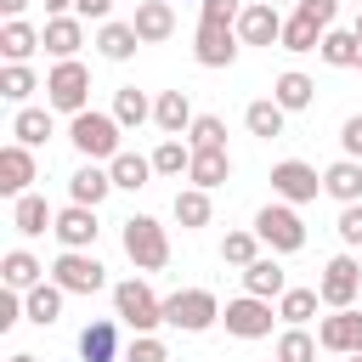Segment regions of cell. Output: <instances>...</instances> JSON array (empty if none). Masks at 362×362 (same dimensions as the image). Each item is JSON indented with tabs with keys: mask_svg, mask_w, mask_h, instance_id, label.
Segmentation results:
<instances>
[{
	"mask_svg": "<svg viewBox=\"0 0 362 362\" xmlns=\"http://www.w3.org/2000/svg\"><path fill=\"white\" fill-rule=\"evenodd\" d=\"M153 170H158V175H187V170H192V147H187L181 136H164V141L153 147Z\"/></svg>",
	"mask_w": 362,
	"mask_h": 362,
	"instance_id": "8d00e7d4",
	"label": "cell"
},
{
	"mask_svg": "<svg viewBox=\"0 0 362 362\" xmlns=\"http://www.w3.org/2000/svg\"><path fill=\"white\" fill-rule=\"evenodd\" d=\"M339 147H345V158L362 164V113H351V119L339 124Z\"/></svg>",
	"mask_w": 362,
	"mask_h": 362,
	"instance_id": "7dc6e473",
	"label": "cell"
},
{
	"mask_svg": "<svg viewBox=\"0 0 362 362\" xmlns=\"http://www.w3.org/2000/svg\"><path fill=\"white\" fill-rule=\"evenodd\" d=\"M351 34H356V40H362V6H356V23H351Z\"/></svg>",
	"mask_w": 362,
	"mask_h": 362,
	"instance_id": "f5cc1de1",
	"label": "cell"
},
{
	"mask_svg": "<svg viewBox=\"0 0 362 362\" xmlns=\"http://www.w3.org/2000/svg\"><path fill=\"white\" fill-rule=\"evenodd\" d=\"M40 45H45L57 62H74V57H79V45H85V17H45Z\"/></svg>",
	"mask_w": 362,
	"mask_h": 362,
	"instance_id": "9a60e30c",
	"label": "cell"
},
{
	"mask_svg": "<svg viewBox=\"0 0 362 362\" xmlns=\"http://www.w3.org/2000/svg\"><path fill=\"white\" fill-rule=\"evenodd\" d=\"M221 260H226V266H255V260H260V238H255V226H249V232H226Z\"/></svg>",
	"mask_w": 362,
	"mask_h": 362,
	"instance_id": "f35d334b",
	"label": "cell"
},
{
	"mask_svg": "<svg viewBox=\"0 0 362 362\" xmlns=\"http://www.w3.org/2000/svg\"><path fill=\"white\" fill-rule=\"evenodd\" d=\"M17 322H23V294H11V288H6V294H0V334H6V328H17Z\"/></svg>",
	"mask_w": 362,
	"mask_h": 362,
	"instance_id": "c3c4849f",
	"label": "cell"
},
{
	"mask_svg": "<svg viewBox=\"0 0 362 362\" xmlns=\"http://www.w3.org/2000/svg\"><path fill=\"white\" fill-rule=\"evenodd\" d=\"M51 283H57L62 294H96V288H107V266H102L90 249H62V255L51 260Z\"/></svg>",
	"mask_w": 362,
	"mask_h": 362,
	"instance_id": "8992f818",
	"label": "cell"
},
{
	"mask_svg": "<svg viewBox=\"0 0 362 362\" xmlns=\"http://www.w3.org/2000/svg\"><path fill=\"white\" fill-rule=\"evenodd\" d=\"M124 255L136 272H164L170 266V232L153 215H130L124 221Z\"/></svg>",
	"mask_w": 362,
	"mask_h": 362,
	"instance_id": "3957f363",
	"label": "cell"
},
{
	"mask_svg": "<svg viewBox=\"0 0 362 362\" xmlns=\"http://www.w3.org/2000/svg\"><path fill=\"white\" fill-rule=\"evenodd\" d=\"M113 317H119L130 334H153V328L164 322V300H158L141 277H124V283H113Z\"/></svg>",
	"mask_w": 362,
	"mask_h": 362,
	"instance_id": "7a4b0ae2",
	"label": "cell"
},
{
	"mask_svg": "<svg viewBox=\"0 0 362 362\" xmlns=\"http://www.w3.org/2000/svg\"><path fill=\"white\" fill-rule=\"evenodd\" d=\"M107 175H113L119 192H136V187H147V175H158V170H153V158H141V153H119V158L107 164Z\"/></svg>",
	"mask_w": 362,
	"mask_h": 362,
	"instance_id": "1f68e13d",
	"label": "cell"
},
{
	"mask_svg": "<svg viewBox=\"0 0 362 362\" xmlns=\"http://www.w3.org/2000/svg\"><path fill=\"white\" fill-rule=\"evenodd\" d=\"M40 175V164H34V147H23V141H11V147H0V192L17 204L23 192H28V181Z\"/></svg>",
	"mask_w": 362,
	"mask_h": 362,
	"instance_id": "4fadbf2b",
	"label": "cell"
},
{
	"mask_svg": "<svg viewBox=\"0 0 362 362\" xmlns=\"http://www.w3.org/2000/svg\"><path fill=\"white\" fill-rule=\"evenodd\" d=\"M317 305H322V294H317V288H288V294L277 300V317H283L288 328H305V322L317 317Z\"/></svg>",
	"mask_w": 362,
	"mask_h": 362,
	"instance_id": "d6a6232c",
	"label": "cell"
},
{
	"mask_svg": "<svg viewBox=\"0 0 362 362\" xmlns=\"http://www.w3.org/2000/svg\"><path fill=\"white\" fill-rule=\"evenodd\" d=\"M79 356L85 362H119V317H96L79 334Z\"/></svg>",
	"mask_w": 362,
	"mask_h": 362,
	"instance_id": "d6986e66",
	"label": "cell"
},
{
	"mask_svg": "<svg viewBox=\"0 0 362 362\" xmlns=\"http://www.w3.org/2000/svg\"><path fill=\"white\" fill-rule=\"evenodd\" d=\"M294 17H305L311 28H334V17H339V0H294Z\"/></svg>",
	"mask_w": 362,
	"mask_h": 362,
	"instance_id": "7bdbcfd3",
	"label": "cell"
},
{
	"mask_svg": "<svg viewBox=\"0 0 362 362\" xmlns=\"http://www.w3.org/2000/svg\"><path fill=\"white\" fill-rule=\"evenodd\" d=\"M11 362H40V356H28V351H17V356H11Z\"/></svg>",
	"mask_w": 362,
	"mask_h": 362,
	"instance_id": "db71d44e",
	"label": "cell"
},
{
	"mask_svg": "<svg viewBox=\"0 0 362 362\" xmlns=\"http://www.w3.org/2000/svg\"><path fill=\"white\" fill-rule=\"evenodd\" d=\"M130 28L141 34V45H158V40H170V34H175V6H170V0H136Z\"/></svg>",
	"mask_w": 362,
	"mask_h": 362,
	"instance_id": "e0dca14e",
	"label": "cell"
},
{
	"mask_svg": "<svg viewBox=\"0 0 362 362\" xmlns=\"http://www.w3.org/2000/svg\"><path fill=\"white\" fill-rule=\"evenodd\" d=\"M192 102H187V90H158V102H153V124L164 130V136H181V130H192Z\"/></svg>",
	"mask_w": 362,
	"mask_h": 362,
	"instance_id": "7402d4cb",
	"label": "cell"
},
{
	"mask_svg": "<svg viewBox=\"0 0 362 362\" xmlns=\"http://www.w3.org/2000/svg\"><path fill=\"white\" fill-rule=\"evenodd\" d=\"M317 294H322L328 311H351V300L362 294V266H356L351 255H334V260L322 266V277H317Z\"/></svg>",
	"mask_w": 362,
	"mask_h": 362,
	"instance_id": "ba28073f",
	"label": "cell"
},
{
	"mask_svg": "<svg viewBox=\"0 0 362 362\" xmlns=\"http://www.w3.org/2000/svg\"><path fill=\"white\" fill-rule=\"evenodd\" d=\"M255 238H260L272 255H294V249H305V221H300L294 204H266V209L255 215Z\"/></svg>",
	"mask_w": 362,
	"mask_h": 362,
	"instance_id": "5b68a950",
	"label": "cell"
},
{
	"mask_svg": "<svg viewBox=\"0 0 362 362\" xmlns=\"http://www.w3.org/2000/svg\"><path fill=\"white\" fill-rule=\"evenodd\" d=\"M107 192H113V175H107L102 164H79V170L68 175V198H74V204H85V209H96Z\"/></svg>",
	"mask_w": 362,
	"mask_h": 362,
	"instance_id": "cb8c5ba5",
	"label": "cell"
},
{
	"mask_svg": "<svg viewBox=\"0 0 362 362\" xmlns=\"http://www.w3.org/2000/svg\"><path fill=\"white\" fill-rule=\"evenodd\" d=\"M272 300H255V294H238V300H226V311H221V322H226V334H238V339H266L272 334Z\"/></svg>",
	"mask_w": 362,
	"mask_h": 362,
	"instance_id": "30bf717a",
	"label": "cell"
},
{
	"mask_svg": "<svg viewBox=\"0 0 362 362\" xmlns=\"http://www.w3.org/2000/svg\"><path fill=\"white\" fill-rule=\"evenodd\" d=\"M243 294H255V300H283L288 294V272L277 266V255H260L255 266H243Z\"/></svg>",
	"mask_w": 362,
	"mask_h": 362,
	"instance_id": "ac0fdd59",
	"label": "cell"
},
{
	"mask_svg": "<svg viewBox=\"0 0 362 362\" xmlns=\"http://www.w3.org/2000/svg\"><path fill=\"white\" fill-rule=\"evenodd\" d=\"M238 28H226V23H198V34H192V57H198V68H232L238 62Z\"/></svg>",
	"mask_w": 362,
	"mask_h": 362,
	"instance_id": "8fae6325",
	"label": "cell"
},
{
	"mask_svg": "<svg viewBox=\"0 0 362 362\" xmlns=\"http://www.w3.org/2000/svg\"><path fill=\"white\" fill-rule=\"evenodd\" d=\"M283 119H288V113H283L272 96H260V102L243 107V124H249V136H260V141H277V136H283Z\"/></svg>",
	"mask_w": 362,
	"mask_h": 362,
	"instance_id": "f546056e",
	"label": "cell"
},
{
	"mask_svg": "<svg viewBox=\"0 0 362 362\" xmlns=\"http://www.w3.org/2000/svg\"><path fill=\"white\" fill-rule=\"evenodd\" d=\"M0 11H6V23H17V17L28 11V0H0Z\"/></svg>",
	"mask_w": 362,
	"mask_h": 362,
	"instance_id": "f907efd6",
	"label": "cell"
},
{
	"mask_svg": "<svg viewBox=\"0 0 362 362\" xmlns=\"http://www.w3.org/2000/svg\"><path fill=\"white\" fill-rule=\"evenodd\" d=\"M277 362H317V339L305 328H283L277 334Z\"/></svg>",
	"mask_w": 362,
	"mask_h": 362,
	"instance_id": "ab89813d",
	"label": "cell"
},
{
	"mask_svg": "<svg viewBox=\"0 0 362 362\" xmlns=\"http://www.w3.org/2000/svg\"><path fill=\"white\" fill-rule=\"evenodd\" d=\"M351 6H362V0H351Z\"/></svg>",
	"mask_w": 362,
	"mask_h": 362,
	"instance_id": "6f0895ef",
	"label": "cell"
},
{
	"mask_svg": "<svg viewBox=\"0 0 362 362\" xmlns=\"http://www.w3.org/2000/svg\"><path fill=\"white\" fill-rule=\"evenodd\" d=\"M187 147H192V153H198V147H226V119L198 113V119H192V130H187Z\"/></svg>",
	"mask_w": 362,
	"mask_h": 362,
	"instance_id": "b9f144b4",
	"label": "cell"
},
{
	"mask_svg": "<svg viewBox=\"0 0 362 362\" xmlns=\"http://www.w3.org/2000/svg\"><path fill=\"white\" fill-rule=\"evenodd\" d=\"M311 96H317V79H311V74H300V68H288V74H277V79H272V102H277L283 113L311 107Z\"/></svg>",
	"mask_w": 362,
	"mask_h": 362,
	"instance_id": "44dd1931",
	"label": "cell"
},
{
	"mask_svg": "<svg viewBox=\"0 0 362 362\" xmlns=\"http://www.w3.org/2000/svg\"><path fill=\"white\" fill-rule=\"evenodd\" d=\"M339 243L345 249H362V204H345L339 209Z\"/></svg>",
	"mask_w": 362,
	"mask_h": 362,
	"instance_id": "bcb514c9",
	"label": "cell"
},
{
	"mask_svg": "<svg viewBox=\"0 0 362 362\" xmlns=\"http://www.w3.org/2000/svg\"><path fill=\"white\" fill-rule=\"evenodd\" d=\"M85 102H90V68L74 57V62H57L51 74H45V107H57V113H85Z\"/></svg>",
	"mask_w": 362,
	"mask_h": 362,
	"instance_id": "277c9868",
	"label": "cell"
},
{
	"mask_svg": "<svg viewBox=\"0 0 362 362\" xmlns=\"http://www.w3.org/2000/svg\"><path fill=\"white\" fill-rule=\"evenodd\" d=\"M68 6H79V0H45V17H68Z\"/></svg>",
	"mask_w": 362,
	"mask_h": 362,
	"instance_id": "816d5d0a",
	"label": "cell"
},
{
	"mask_svg": "<svg viewBox=\"0 0 362 362\" xmlns=\"http://www.w3.org/2000/svg\"><path fill=\"white\" fill-rule=\"evenodd\" d=\"M317 345L334 356H362V311H334L317 322Z\"/></svg>",
	"mask_w": 362,
	"mask_h": 362,
	"instance_id": "7c38bea8",
	"label": "cell"
},
{
	"mask_svg": "<svg viewBox=\"0 0 362 362\" xmlns=\"http://www.w3.org/2000/svg\"><path fill=\"white\" fill-rule=\"evenodd\" d=\"M51 232H57V243H62V249H90L102 226H96V209L68 204V209H57V226H51Z\"/></svg>",
	"mask_w": 362,
	"mask_h": 362,
	"instance_id": "2e32d148",
	"label": "cell"
},
{
	"mask_svg": "<svg viewBox=\"0 0 362 362\" xmlns=\"http://www.w3.org/2000/svg\"><path fill=\"white\" fill-rule=\"evenodd\" d=\"M34 90H40V79H34V68H28V62H6V68H0V96H6V102H17V107H23Z\"/></svg>",
	"mask_w": 362,
	"mask_h": 362,
	"instance_id": "836d02e7",
	"label": "cell"
},
{
	"mask_svg": "<svg viewBox=\"0 0 362 362\" xmlns=\"http://www.w3.org/2000/svg\"><path fill=\"white\" fill-rule=\"evenodd\" d=\"M226 175H232V153H226V147H198V153H192V170H187V181H192V187L215 192Z\"/></svg>",
	"mask_w": 362,
	"mask_h": 362,
	"instance_id": "603a6c76",
	"label": "cell"
},
{
	"mask_svg": "<svg viewBox=\"0 0 362 362\" xmlns=\"http://www.w3.org/2000/svg\"><path fill=\"white\" fill-rule=\"evenodd\" d=\"M351 362H362V356H351Z\"/></svg>",
	"mask_w": 362,
	"mask_h": 362,
	"instance_id": "680465c9",
	"label": "cell"
},
{
	"mask_svg": "<svg viewBox=\"0 0 362 362\" xmlns=\"http://www.w3.org/2000/svg\"><path fill=\"white\" fill-rule=\"evenodd\" d=\"M175 221L192 232V226H209V192L204 187H181L175 192Z\"/></svg>",
	"mask_w": 362,
	"mask_h": 362,
	"instance_id": "74e56055",
	"label": "cell"
},
{
	"mask_svg": "<svg viewBox=\"0 0 362 362\" xmlns=\"http://www.w3.org/2000/svg\"><path fill=\"white\" fill-rule=\"evenodd\" d=\"M124 362H170V351H164L158 334H136V339L124 345Z\"/></svg>",
	"mask_w": 362,
	"mask_h": 362,
	"instance_id": "ee69618b",
	"label": "cell"
},
{
	"mask_svg": "<svg viewBox=\"0 0 362 362\" xmlns=\"http://www.w3.org/2000/svg\"><path fill=\"white\" fill-rule=\"evenodd\" d=\"M356 51H362V40H356L351 28H328L322 45H317V57H322L328 68H356Z\"/></svg>",
	"mask_w": 362,
	"mask_h": 362,
	"instance_id": "4dcf8cb0",
	"label": "cell"
},
{
	"mask_svg": "<svg viewBox=\"0 0 362 362\" xmlns=\"http://www.w3.org/2000/svg\"><path fill=\"white\" fill-rule=\"evenodd\" d=\"M68 141L85 153V164H113V158L124 153V147H119V119H113V113H96V107L74 113Z\"/></svg>",
	"mask_w": 362,
	"mask_h": 362,
	"instance_id": "6da1fadb",
	"label": "cell"
},
{
	"mask_svg": "<svg viewBox=\"0 0 362 362\" xmlns=\"http://www.w3.org/2000/svg\"><path fill=\"white\" fill-rule=\"evenodd\" d=\"M283 51H317L322 45V28H311L305 17H283V40H277Z\"/></svg>",
	"mask_w": 362,
	"mask_h": 362,
	"instance_id": "60d3db41",
	"label": "cell"
},
{
	"mask_svg": "<svg viewBox=\"0 0 362 362\" xmlns=\"http://www.w3.org/2000/svg\"><path fill=\"white\" fill-rule=\"evenodd\" d=\"M11 226H17L23 238H40V232H51V226H57V209H51L40 192H23V198L11 204Z\"/></svg>",
	"mask_w": 362,
	"mask_h": 362,
	"instance_id": "d4e9b609",
	"label": "cell"
},
{
	"mask_svg": "<svg viewBox=\"0 0 362 362\" xmlns=\"http://www.w3.org/2000/svg\"><path fill=\"white\" fill-rule=\"evenodd\" d=\"M198 6H204V0H198Z\"/></svg>",
	"mask_w": 362,
	"mask_h": 362,
	"instance_id": "91938a15",
	"label": "cell"
},
{
	"mask_svg": "<svg viewBox=\"0 0 362 362\" xmlns=\"http://www.w3.org/2000/svg\"><path fill=\"white\" fill-rule=\"evenodd\" d=\"M266 6H283V0H266Z\"/></svg>",
	"mask_w": 362,
	"mask_h": 362,
	"instance_id": "9f6ffc18",
	"label": "cell"
},
{
	"mask_svg": "<svg viewBox=\"0 0 362 362\" xmlns=\"http://www.w3.org/2000/svg\"><path fill=\"white\" fill-rule=\"evenodd\" d=\"M62 300H68V294H62L57 283H40V288L23 294V317H28L34 328H51V322L62 317Z\"/></svg>",
	"mask_w": 362,
	"mask_h": 362,
	"instance_id": "4316f807",
	"label": "cell"
},
{
	"mask_svg": "<svg viewBox=\"0 0 362 362\" xmlns=\"http://www.w3.org/2000/svg\"><path fill=\"white\" fill-rule=\"evenodd\" d=\"M74 11H79V17H90V23H113V17H107V11H113V0H79Z\"/></svg>",
	"mask_w": 362,
	"mask_h": 362,
	"instance_id": "681fc988",
	"label": "cell"
},
{
	"mask_svg": "<svg viewBox=\"0 0 362 362\" xmlns=\"http://www.w3.org/2000/svg\"><path fill=\"white\" fill-rule=\"evenodd\" d=\"M356 68H362V51H356Z\"/></svg>",
	"mask_w": 362,
	"mask_h": 362,
	"instance_id": "11a10c76",
	"label": "cell"
},
{
	"mask_svg": "<svg viewBox=\"0 0 362 362\" xmlns=\"http://www.w3.org/2000/svg\"><path fill=\"white\" fill-rule=\"evenodd\" d=\"M272 192H277V204H311L317 192H322V175L305 164V158H283V164H272Z\"/></svg>",
	"mask_w": 362,
	"mask_h": 362,
	"instance_id": "9c48e42d",
	"label": "cell"
},
{
	"mask_svg": "<svg viewBox=\"0 0 362 362\" xmlns=\"http://www.w3.org/2000/svg\"><path fill=\"white\" fill-rule=\"evenodd\" d=\"M164 322L181 328V334H204L209 322H221V300L209 288H175L164 300Z\"/></svg>",
	"mask_w": 362,
	"mask_h": 362,
	"instance_id": "52a82bcc",
	"label": "cell"
},
{
	"mask_svg": "<svg viewBox=\"0 0 362 362\" xmlns=\"http://www.w3.org/2000/svg\"><path fill=\"white\" fill-rule=\"evenodd\" d=\"M322 192L345 209V204H362V164L356 158H334L328 170H322Z\"/></svg>",
	"mask_w": 362,
	"mask_h": 362,
	"instance_id": "ffe728a7",
	"label": "cell"
},
{
	"mask_svg": "<svg viewBox=\"0 0 362 362\" xmlns=\"http://www.w3.org/2000/svg\"><path fill=\"white\" fill-rule=\"evenodd\" d=\"M238 40H243V45H277V40H283V11L266 6V0L243 6V17H238Z\"/></svg>",
	"mask_w": 362,
	"mask_h": 362,
	"instance_id": "5bb4252c",
	"label": "cell"
},
{
	"mask_svg": "<svg viewBox=\"0 0 362 362\" xmlns=\"http://www.w3.org/2000/svg\"><path fill=\"white\" fill-rule=\"evenodd\" d=\"M113 119H119V130H136V124H147V119H153V102H147L136 85H124V90L113 96Z\"/></svg>",
	"mask_w": 362,
	"mask_h": 362,
	"instance_id": "e575fe53",
	"label": "cell"
},
{
	"mask_svg": "<svg viewBox=\"0 0 362 362\" xmlns=\"http://www.w3.org/2000/svg\"><path fill=\"white\" fill-rule=\"evenodd\" d=\"M11 136H17L23 147H40V141L51 136V107H17V119H11Z\"/></svg>",
	"mask_w": 362,
	"mask_h": 362,
	"instance_id": "d590c367",
	"label": "cell"
},
{
	"mask_svg": "<svg viewBox=\"0 0 362 362\" xmlns=\"http://www.w3.org/2000/svg\"><path fill=\"white\" fill-rule=\"evenodd\" d=\"M238 17H243L238 0H204V6H198V23H226V28H238Z\"/></svg>",
	"mask_w": 362,
	"mask_h": 362,
	"instance_id": "f6af8a7d",
	"label": "cell"
},
{
	"mask_svg": "<svg viewBox=\"0 0 362 362\" xmlns=\"http://www.w3.org/2000/svg\"><path fill=\"white\" fill-rule=\"evenodd\" d=\"M34 51H40V28H34V23L17 17V23L0 28V57H6V62H28Z\"/></svg>",
	"mask_w": 362,
	"mask_h": 362,
	"instance_id": "f1b7e54d",
	"label": "cell"
},
{
	"mask_svg": "<svg viewBox=\"0 0 362 362\" xmlns=\"http://www.w3.org/2000/svg\"><path fill=\"white\" fill-rule=\"evenodd\" d=\"M0 277H6V288H11V294H28V288H40V283H45V266H40L28 249H6Z\"/></svg>",
	"mask_w": 362,
	"mask_h": 362,
	"instance_id": "484cf974",
	"label": "cell"
},
{
	"mask_svg": "<svg viewBox=\"0 0 362 362\" xmlns=\"http://www.w3.org/2000/svg\"><path fill=\"white\" fill-rule=\"evenodd\" d=\"M136 45H141V34H136L130 23H102V28H96V51H102L107 62H130Z\"/></svg>",
	"mask_w": 362,
	"mask_h": 362,
	"instance_id": "83f0119b",
	"label": "cell"
}]
</instances>
